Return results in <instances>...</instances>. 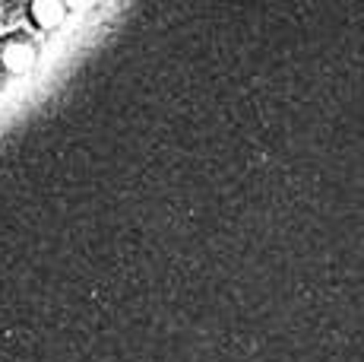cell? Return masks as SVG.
I'll use <instances>...</instances> for the list:
<instances>
[{
	"instance_id": "cell-1",
	"label": "cell",
	"mask_w": 364,
	"mask_h": 362,
	"mask_svg": "<svg viewBox=\"0 0 364 362\" xmlns=\"http://www.w3.org/2000/svg\"><path fill=\"white\" fill-rule=\"evenodd\" d=\"M35 58H38V51H35V45L29 38H6L4 41V51H0V67H4L6 73H26L35 67Z\"/></svg>"
},
{
	"instance_id": "cell-2",
	"label": "cell",
	"mask_w": 364,
	"mask_h": 362,
	"mask_svg": "<svg viewBox=\"0 0 364 362\" xmlns=\"http://www.w3.org/2000/svg\"><path fill=\"white\" fill-rule=\"evenodd\" d=\"M67 4L64 0H32L29 4V19L38 26L41 32H54L64 26L67 19Z\"/></svg>"
},
{
	"instance_id": "cell-3",
	"label": "cell",
	"mask_w": 364,
	"mask_h": 362,
	"mask_svg": "<svg viewBox=\"0 0 364 362\" xmlns=\"http://www.w3.org/2000/svg\"><path fill=\"white\" fill-rule=\"evenodd\" d=\"M0 51H4V38H0Z\"/></svg>"
}]
</instances>
